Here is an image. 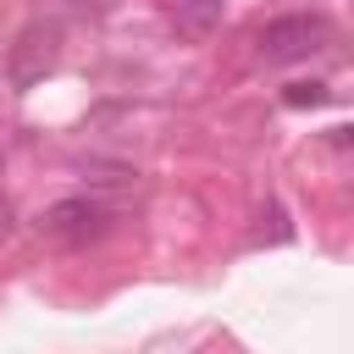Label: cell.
<instances>
[{"instance_id": "obj_1", "label": "cell", "mask_w": 354, "mask_h": 354, "mask_svg": "<svg viewBox=\"0 0 354 354\" xmlns=\"http://www.w3.org/2000/svg\"><path fill=\"white\" fill-rule=\"evenodd\" d=\"M254 44L266 61H304V55L332 44V22L321 11H288V17H271Z\"/></svg>"}, {"instance_id": "obj_2", "label": "cell", "mask_w": 354, "mask_h": 354, "mask_svg": "<svg viewBox=\"0 0 354 354\" xmlns=\"http://www.w3.org/2000/svg\"><path fill=\"white\" fill-rule=\"evenodd\" d=\"M111 221H116V210L94 194H72V199H55L39 210V232L55 243H94L111 232Z\"/></svg>"}, {"instance_id": "obj_3", "label": "cell", "mask_w": 354, "mask_h": 354, "mask_svg": "<svg viewBox=\"0 0 354 354\" xmlns=\"http://www.w3.org/2000/svg\"><path fill=\"white\" fill-rule=\"evenodd\" d=\"M55 61H61V28L55 22H28L17 33V44L6 50V83L33 88V83H44L55 72Z\"/></svg>"}, {"instance_id": "obj_4", "label": "cell", "mask_w": 354, "mask_h": 354, "mask_svg": "<svg viewBox=\"0 0 354 354\" xmlns=\"http://www.w3.org/2000/svg\"><path fill=\"white\" fill-rule=\"evenodd\" d=\"M177 28L188 39H210L221 28V0H177Z\"/></svg>"}, {"instance_id": "obj_5", "label": "cell", "mask_w": 354, "mask_h": 354, "mask_svg": "<svg viewBox=\"0 0 354 354\" xmlns=\"http://www.w3.org/2000/svg\"><path fill=\"white\" fill-rule=\"evenodd\" d=\"M321 100H326L321 83H293V88H288V105H321Z\"/></svg>"}, {"instance_id": "obj_6", "label": "cell", "mask_w": 354, "mask_h": 354, "mask_svg": "<svg viewBox=\"0 0 354 354\" xmlns=\"http://www.w3.org/2000/svg\"><path fill=\"white\" fill-rule=\"evenodd\" d=\"M72 11H83V17H105L111 11V0H66Z\"/></svg>"}, {"instance_id": "obj_7", "label": "cell", "mask_w": 354, "mask_h": 354, "mask_svg": "<svg viewBox=\"0 0 354 354\" xmlns=\"http://www.w3.org/2000/svg\"><path fill=\"white\" fill-rule=\"evenodd\" d=\"M11 238V205H6V194H0V243Z\"/></svg>"}]
</instances>
